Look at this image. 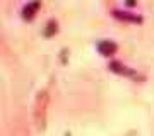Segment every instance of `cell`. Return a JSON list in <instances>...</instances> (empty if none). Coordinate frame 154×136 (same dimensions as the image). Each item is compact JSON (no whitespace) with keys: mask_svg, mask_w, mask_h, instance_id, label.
<instances>
[{"mask_svg":"<svg viewBox=\"0 0 154 136\" xmlns=\"http://www.w3.org/2000/svg\"><path fill=\"white\" fill-rule=\"evenodd\" d=\"M39 9V2L38 0H33L31 4H28V5L24 7V10H22V17L26 19V21H31L34 17V12Z\"/></svg>","mask_w":154,"mask_h":136,"instance_id":"6da1fadb","label":"cell"},{"mask_svg":"<svg viewBox=\"0 0 154 136\" xmlns=\"http://www.w3.org/2000/svg\"><path fill=\"white\" fill-rule=\"evenodd\" d=\"M98 49L101 54H113L116 51V44L113 41H101L98 44Z\"/></svg>","mask_w":154,"mask_h":136,"instance_id":"7a4b0ae2","label":"cell"},{"mask_svg":"<svg viewBox=\"0 0 154 136\" xmlns=\"http://www.w3.org/2000/svg\"><path fill=\"white\" fill-rule=\"evenodd\" d=\"M115 14V17H118V19H123V21H140L139 17H135V16H130L128 12H113Z\"/></svg>","mask_w":154,"mask_h":136,"instance_id":"3957f363","label":"cell"},{"mask_svg":"<svg viewBox=\"0 0 154 136\" xmlns=\"http://www.w3.org/2000/svg\"><path fill=\"white\" fill-rule=\"evenodd\" d=\"M110 66H111V70H113V71H120V73H125V75H130V73H132V71L125 70V66L120 65V63H116V61H113Z\"/></svg>","mask_w":154,"mask_h":136,"instance_id":"277c9868","label":"cell"},{"mask_svg":"<svg viewBox=\"0 0 154 136\" xmlns=\"http://www.w3.org/2000/svg\"><path fill=\"white\" fill-rule=\"evenodd\" d=\"M127 4H128V5H132V4H135V0H127Z\"/></svg>","mask_w":154,"mask_h":136,"instance_id":"5b68a950","label":"cell"}]
</instances>
